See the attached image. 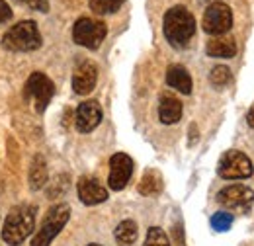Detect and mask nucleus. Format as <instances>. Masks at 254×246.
I'll list each match as a JSON object with an SVG mask.
<instances>
[{
  "label": "nucleus",
  "mask_w": 254,
  "mask_h": 246,
  "mask_svg": "<svg viewBox=\"0 0 254 246\" xmlns=\"http://www.w3.org/2000/svg\"><path fill=\"white\" fill-rule=\"evenodd\" d=\"M231 225H233V215L227 213V211H217V213L211 215V227H213V231H217V233L229 231Z\"/></svg>",
  "instance_id": "nucleus-23"
},
{
  "label": "nucleus",
  "mask_w": 254,
  "mask_h": 246,
  "mask_svg": "<svg viewBox=\"0 0 254 246\" xmlns=\"http://www.w3.org/2000/svg\"><path fill=\"white\" fill-rule=\"evenodd\" d=\"M164 37L174 49L188 47L195 33V18L186 6H172L164 14Z\"/></svg>",
  "instance_id": "nucleus-2"
},
{
  "label": "nucleus",
  "mask_w": 254,
  "mask_h": 246,
  "mask_svg": "<svg viewBox=\"0 0 254 246\" xmlns=\"http://www.w3.org/2000/svg\"><path fill=\"white\" fill-rule=\"evenodd\" d=\"M174 241L178 246H184V239H182V227H174Z\"/></svg>",
  "instance_id": "nucleus-26"
},
{
  "label": "nucleus",
  "mask_w": 254,
  "mask_h": 246,
  "mask_svg": "<svg viewBox=\"0 0 254 246\" xmlns=\"http://www.w3.org/2000/svg\"><path fill=\"white\" fill-rule=\"evenodd\" d=\"M126 0H88L90 10L96 12L98 16H106V14H114L122 8Z\"/></svg>",
  "instance_id": "nucleus-20"
},
{
  "label": "nucleus",
  "mask_w": 254,
  "mask_h": 246,
  "mask_svg": "<svg viewBox=\"0 0 254 246\" xmlns=\"http://www.w3.org/2000/svg\"><path fill=\"white\" fill-rule=\"evenodd\" d=\"M182 118V102L170 94H164L159 104V120L164 125H174Z\"/></svg>",
  "instance_id": "nucleus-14"
},
{
  "label": "nucleus",
  "mask_w": 254,
  "mask_h": 246,
  "mask_svg": "<svg viewBox=\"0 0 254 246\" xmlns=\"http://www.w3.org/2000/svg\"><path fill=\"white\" fill-rule=\"evenodd\" d=\"M166 84L182 94L191 92V76L182 64H172L166 70Z\"/></svg>",
  "instance_id": "nucleus-16"
},
{
  "label": "nucleus",
  "mask_w": 254,
  "mask_h": 246,
  "mask_svg": "<svg viewBox=\"0 0 254 246\" xmlns=\"http://www.w3.org/2000/svg\"><path fill=\"white\" fill-rule=\"evenodd\" d=\"M217 203L229 211L245 213L254 205V191L247 185H227L217 193Z\"/></svg>",
  "instance_id": "nucleus-9"
},
{
  "label": "nucleus",
  "mask_w": 254,
  "mask_h": 246,
  "mask_svg": "<svg viewBox=\"0 0 254 246\" xmlns=\"http://www.w3.org/2000/svg\"><path fill=\"white\" fill-rule=\"evenodd\" d=\"M162 191V176L159 170H147L139 182V193L141 195H157Z\"/></svg>",
  "instance_id": "nucleus-18"
},
{
  "label": "nucleus",
  "mask_w": 254,
  "mask_h": 246,
  "mask_svg": "<svg viewBox=\"0 0 254 246\" xmlns=\"http://www.w3.org/2000/svg\"><path fill=\"white\" fill-rule=\"evenodd\" d=\"M143 246H170V241L160 227H151L147 231V239Z\"/></svg>",
  "instance_id": "nucleus-22"
},
{
  "label": "nucleus",
  "mask_w": 254,
  "mask_h": 246,
  "mask_svg": "<svg viewBox=\"0 0 254 246\" xmlns=\"http://www.w3.org/2000/svg\"><path fill=\"white\" fill-rule=\"evenodd\" d=\"M24 4H28L32 10H37V12H47L49 10V2L47 0H20Z\"/></svg>",
  "instance_id": "nucleus-24"
},
{
  "label": "nucleus",
  "mask_w": 254,
  "mask_h": 246,
  "mask_svg": "<svg viewBox=\"0 0 254 246\" xmlns=\"http://www.w3.org/2000/svg\"><path fill=\"white\" fill-rule=\"evenodd\" d=\"M209 80H211L213 86L223 88V86H227V84L231 82V70H229L225 64H217V66L211 68V72H209Z\"/></svg>",
  "instance_id": "nucleus-21"
},
{
  "label": "nucleus",
  "mask_w": 254,
  "mask_h": 246,
  "mask_svg": "<svg viewBox=\"0 0 254 246\" xmlns=\"http://www.w3.org/2000/svg\"><path fill=\"white\" fill-rule=\"evenodd\" d=\"M35 205H16L8 211L2 225V241L8 246H20L35 231Z\"/></svg>",
  "instance_id": "nucleus-1"
},
{
  "label": "nucleus",
  "mask_w": 254,
  "mask_h": 246,
  "mask_svg": "<svg viewBox=\"0 0 254 246\" xmlns=\"http://www.w3.org/2000/svg\"><path fill=\"white\" fill-rule=\"evenodd\" d=\"M30 187L32 189H41L47 184V162L41 154H35L30 164Z\"/></svg>",
  "instance_id": "nucleus-17"
},
{
  "label": "nucleus",
  "mask_w": 254,
  "mask_h": 246,
  "mask_svg": "<svg viewBox=\"0 0 254 246\" xmlns=\"http://www.w3.org/2000/svg\"><path fill=\"white\" fill-rule=\"evenodd\" d=\"M70 219V207L66 203H55L43 217L39 229L33 233L32 246H49L64 229Z\"/></svg>",
  "instance_id": "nucleus-4"
},
{
  "label": "nucleus",
  "mask_w": 254,
  "mask_h": 246,
  "mask_svg": "<svg viewBox=\"0 0 254 246\" xmlns=\"http://www.w3.org/2000/svg\"><path fill=\"white\" fill-rule=\"evenodd\" d=\"M133 176V160L126 153H116L110 158V176L108 184L114 191L124 189Z\"/></svg>",
  "instance_id": "nucleus-10"
},
{
  "label": "nucleus",
  "mask_w": 254,
  "mask_h": 246,
  "mask_svg": "<svg viewBox=\"0 0 254 246\" xmlns=\"http://www.w3.org/2000/svg\"><path fill=\"white\" fill-rule=\"evenodd\" d=\"M55 94V84L45 72H32L30 78L26 80L24 96L33 102V110L37 114H43L45 108L49 106L51 98Z\"/></svg>",
  "instance_id": "nucleus-5"
},
{
  "label": "nucleus",
  "mask_w": 254,
  "mask_h": 246,
  "mask_svg": "<svg viewBox=\"0 0 254 246\" xmlns=\"http://www.w3.org/2000/svg\"><path fill=\"white\" fill-rule=\"evenodd\" d=\"M98 82V68L92 61H82L76 64L72 74V90L78 96H86L94 90Z\"/></svg>",
  "instance_id": "nucleus-12"
},
{
  "label": "nucleus",
  "mask_w": 254,
  "mask_h": 246,
  "mask_svg": "<svg viewBox=\"0 0 254 246\" xmlns=\"http://www.w3.org/2000/svg\"><path fill=\"white\" fill-rule=\"evenodd\" d=\"M201 2H207V0H201ZM215 2H219V0H211V4H215Z\"/></svg>",
  "instance_id": "nucleus-28"
},
{
  "label": "nucleus",
  "mask_w": 254,
  "mask_h": 246,
  "mask_svg": "<svg viewBox=\"0 0 254 246\" xmlns=\"http://www.w3.org/2000/svg\"><path fill=\"white\" fill-rule=\"evenodd\" d=\"M254 172L253 160L241 151H227L217 164V174L225 180H245Z\"/></svg>",
  "instance_id": "nucleus-6"
},
{
  "label": "nucleus",
  "mask_w": 254,
  "mask_h": 246,
  "mask_svg": "<svg viewBox=\"0 0 254 246\" xmlns=\"http://www.w3.org/2000/svg\"><path fill=\"white\" fill-rule=\"evenodd\" d=\"M231 26H233V12L227 4L215 2V4L207 6V10L203 14V20H201V28L205 33L219 37V35H225L231 30Z\"/></svg>",
  "instance_id": "nucleus-8"
},
{
  "label": "nucleus",
  "mask_w": 254,
  "mask_h": 246,
  "mask_svg": "<svg viewBox=\"0 0 254 246\" xmlns=\"http://www.w3.org/2000/svg\"><path fill=\"white\" fill-rule=\"evenodd\" d=\"M88 246H102V245H96V243H92V245H88Z\"/></svg>",
  "instance_id": "nucleus-29"
},
{
  "label": "nucleus",
  "mask_w": 254,
  "mask_h": 246,
  "mask_svg": "<svg viewBox=\"0 0 254 246\" xmlns=\"http://www.w3.org/2000/svg\"><path fill=\"white\" fill-rule=\"evenodd\" d=\"M76 191H78V199L84 205H98V203H104L108 199V189L96 178H90V176H82L78 180Z\"/></svg>",
  "instance_id": "nucleus-13"
},
{
  "label": "nucleus",
  "mask_w": 254,
  "mask_h": 246,
  "mask_svg": "<svg viewBox=\"0 0 254 246\" xmlns=\"http://www.w3.org/2000/svg\"><path fill=\"white\" fill-rule=\"evenodd\" d=\"M116 241L120 246H131L135 241H137V235H139V229H137V223L131 221V219H126L122 221L118 227H116Z\"/></svg>",
  "instance_id": "nucleus-19"
},
{
  "label": "nucleus",
  "mask_w": 254,
  "mask_h": 246,
  "mask_svg": "<svg viewBox=\"0 0 254 246\" xmlns=\"http://www.w3.org/2000/svg\"><path fill=\"white\" fill-rule=\"evenodd\" d=\"M102 122V108L96 100H86L76 108L74 114V125L80 133H90Z\"/></svg>",
  "instance_id": "nucleus-11"
},
{
  "label": "nucleus",
  "mask_w": 254,
  "mask_h": 246,
  "mask_svg": "<svg viewBox=\"0 0 254 246\" xmlns=\"http://www.w3.org/2000/svg\"><path fill=\"white\" fill-rule=\"evenodd\" d=\"M205 51L209 57H219V59H229L237 53V43L231 35H219L207 41Z\"/></svg>",
  "instance_id": "nucleus-15"
},
{
  "label": "nucleus",
  "mask_w": 254,
  "mask_h": 246,
  "mask_svg": "<svg viewBox=\"0 0 254 246\" xmlns=\"http://www.w3.org/2000/svg\"><path fill=\"white\" fill-rule=\"evenodd\" d=\"M10 18H12V8H10L4 0H0V26L6 24Z\"/></svg>",
  "instance_id": "nucleus-25"
},
{
  "label": "nucleus",
  "mask_w": 254,
  "mask_h": 246,
  "mask_svg": "<svg viewBox=\"0 0 254 246\" xmlns=\"http://www.w3.org/2000/svg\"><path fill=\"white\" fill-rule=\"evenodd\" d=\"M106 33H108V28L104 22L94 20V18H80V20H76V24L72 28V39L76 45L94 51L106 39Z\"/></svg>",
  "instance_id": "nucleus-7"
},
{
  "label": "nucleus",
  "mask_w": 254,
  "mask_h": 246,
  "mask_svg": "<svg viewBox=\"0 0 254 246\" xmlns=\"http://www.w3.org/2000/svg\"><path fill=\"white\" fill-rule=\"evenodd\" d=\"M2 45L8 51H16V53H28V51L39 49L41 47V33L37 30V24L33 20L18 22L16 26H12L4 33Z\"/></svg>",
  "instance_id": "nucleus-3"
},
{
  "label": "nucleus",
  "mask_w": 254,
  "mask_h": 246,
  "mask_svg": "<svg viewBox=\"0 0 254 246\" xmlns=\"http://www.w3.org/2000/svg\"><path fill=\"white\" fill-rule=\"evenodd\" d=\"M247 122H249V125H251V127L254 129V106L251 108V112L247 114Z\"/></svg>",
  "instance_id": "nucleus-27"
}]
</instances>
